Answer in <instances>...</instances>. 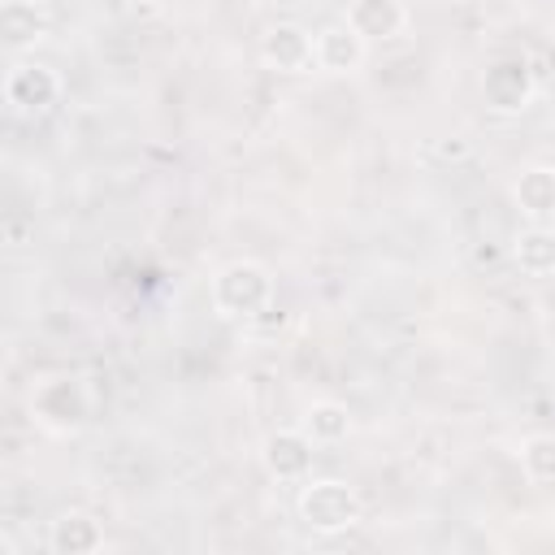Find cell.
<instances>
[{"instance_id": "obj_1", "label": "cell", "mask_w": 555, "mask_h": 555, "mask_svg": "<svg viewBox=\"0 0 555 555\" xmlns=\"http://www.w3.org/2000/svg\"><path fill=\"white\" fill-rule=\"evenodd\" d=\"M30 416L48 434H78L91 421V386L82 377H74V373L43 377L30 390Z\"/></svg>"}, {"instance_id": "obj_2", "label": "cell", "mask_w": 555, "mask_h": 555, "mask_svg": "<svg viewBox=\"0 0 555 555\" xmlns=\"http://www.w3.org/2000/svg\"><path fill=\"white\" fill-rule=\"evenodd\" d=\"M295 512H299V520H304L312 533H343V529L360 525L364 503H360L356 486H347V481H338V477H317V481H308V486L299 490Z\"/></svg>"}, {"instance_id": "obj_3", "label": "cell", "mask_w": 555, "mask_h": 555, "mask_svg": "<svg viewBox=\"0 0 555 555\" xmlns=\"http://www.w3.org/2000/svg\"><path fill=\"white\" fill-rule=\"evenodd\" d=\"M269 299H273V278L260 260H230L212 278V304L221 317H234V321L260 317Z\"/></svg>"}, {"instance_id": "obj_4", "label": "cell", "mask_w": 555, "mask_h": 555, "mask_svg": "<svg viewBox=\"0 0 555 555\" xmlns=\"http://www.w3.org/2000/svg\"><path fill=\"white\" fill-rule=\"evenodd\" d=\"M533 65L525 52H507L499 61H490V69L481 74V95L494 113H520L533 100Z\"/></svg>"}, {"instance_id": "obj_5", "label": "cell", "mask_w": 555, "mask_h": 555, "mask_svg": "<svg viewBox=\"0 0 555 555\" xmlns=\"http://www.w3.org/2000/svg\"><path fill=\"white\" fill-rule=\"evenodd\" d=\"M260 61L273 74H308L317 65V35H308L295 22H278L260 39Z\"/></svg>"}, {"instance_id": "obj_6", "label": "cell", "mask_w": 555, "mask_h": 555, "mask_svg": "<svg viewBox=\"0 0 555 555\" xmlns=\"http://www.w3.org/2000/svg\"><path fill=\"white\" fill-rule=\"evenodd\" d=\"M4 100L17 113H48L61 100V78H56V69H48L39 61H22L4 78Z\"/></svg>"}, {"instance_id": "obj_7", "label": "cell", "mask_w": 555, "mask_h": 555, "mask_svg": "<svg viewBox=\"0 0 555 555\" xmlns=\"http://www.w3.org/2000/svg\"><path fill=\"white\" fill-rule=\"evenodd\" d=\"M312 447L317 442L308 438V429H273L264 438L260 460H264L269 477H278V481H304L308 468H312Z\"/></svg>"}, {"instance_id": "obj_8", "label": "cell", "mask_w": 555, "mask_h": 555, "mask_svg": "<svg viewBox=\"0 0 555 555\" xmlns=\"http://www.w3.org/2000/svg\"><path fill=\"white\" fill-rule=\"evenodd\" d=\"M100 546H104V525L91 512L69 507L48 525V551L52 555H91Z\"/></svg>"}, {"instance_id": "obj_9", "label": "cell", "mask_w": 555, "mask_h": 555, "mask_svg": "<svg viewBox=\"0 0 555 555\" xmlns=\"http://www.w3.org/2000/svg\"><path fill=\"white\" fill-rule=\"evenodd\" d=\"M347 26L356 35H364L369 43H386L408 26V9H403V0H351Z\"/></svg>"}, {"instance_id": "obj_10", "label": "cell", "mask_w": 555, "mask_h": 555, "mask_svg": "<svg viewBox=\"0 0 555 555\" xmlns=\"http://www.w3.org/2000/svg\"><path fill=\"white\" fill-rule=\"evenodd\" d=\"M364 52H369V39L356 35L347 22H334V26L317 30V69H325V74H351V69H360Z\"/></svg>"}, {"instance_id": "obj_11", "label": "cell", "mask_w": 555, "mask_h": 555, "mask_svg": "<svg viewBox=\"0 0 555 555\" xmlns=\"http://www.w3.org/2000/svg\"><path fill=\"white\" fill-rule=\"evenodd\" d=\"M507 256H512V264H516L525 278H551V273H555V230L542 225V221H533L529 230H520V234L512 238Z\"/></svg>"}, {"instance_id": "obj_12", "label": "cell", "mask_w": 555, "mask_h": 555, "mask_svg": "<svg viewBox=\"0 0 555 555\" xmlns=\"http://www.w3.org/2000/svg\"><path fill=\"white\" fill-rule=\"evenodd\" d=\"M512 199L516 208L529 217V221H551L555 217V169L551 165H529L520 169L516 186H512Z\"/></svg>"}, {"instance_id": "obj_13", "label": "cell", "mask_w": 555, "mask_h": 555, "mask_svg": "<svg viewBox=\"0 0 555 555\" xmlns=\"http://www.w3.org/2000/svg\"><path fill=\"white\" fill-rule=\"evenodd\" d=\"M0 35L9 48H30L48 35V9L35 0H4L0 4Z\"/></svg>"}, {"instance_id": "obj_14", "label": "cell", "mask_w": 555, "mask_h": 555, "mask_svg": "<svg viewBox=\"0 0 555 555\" xmlns=\"http://www.w3.org/2000/svg\"><path fill=\"white\" fill-rule=\"evenodd\" d=\"M304 429H308L312 442H343L351 434V412L338 399H317L304 412Z\"/></svg>"}, {"instance_id": "obj_15", "label": "cell", "mask_w": 555, "mask_h": 555, "mask_svg": "<svg viewBox=\"0 0 555 555\" xmlns=\"http://www.w3.org/2000/svg\"><path fill=\"white\" fill-rule=\"evenodd\" d=\"M520 468L529 481L551 486L555 481V434H529L520 442Z\"/></svg>"}, {"instance_id": "obj_16", "label": "cell", "mask_w": 555, "mask_h": 555, "mask_svg": "<svg viewBox=\"0 0 555 555\" xmlns=\"http://www.w3.org/2000/svg\"><path fill=\"white\" fill-rule=\"evenodd\" d=\"M438 156H455V160H460V156H468V143H464V139H451V143H438Z\"/></svg>"}]
</instances>
